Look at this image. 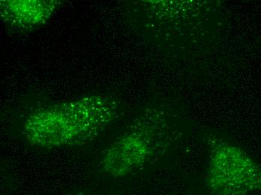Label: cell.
I'll use <instances>...</instances> for the list:
<instances>
[{
  "label": "cell",
  "instance_id": "5",
  "mask_svg": "<svg viewBox=\"0 0 261 195\" xmlns=\"http://www.w3.org/2000/svg\"><path fill=\"white\" fill-rule=\"evenodd\" d=\"M71 195H84L82 194H71Z\"/></svg>",
  "mask_w": 261,
  "mask_h": 195
},
{
  "label": "cell",
  "instance_id": "2",
  "mask_svg": "<svg viewBox=\"0 0 261 195\" xmlns=\"http://www.w3.org/2000/svg\"><path fill=\"white\" fill-rule=\"evenodd\" d=\"M205 185L210 195H250L261 191V164L226 142L212 147Z\"/></svg>",
  "mask_w": 261,
  "mask_h": 195
},
{
  "label": "cell",
  "instance_id": "3",
  "mask_svg": "<svg viewBox=\"0 0 261 195\" xmlns=\"http://www.w3.org/2000/svg\"><path fill=\"white\" fill-rule=\"evenodd\" d=\"M154 132L149 127H137L125 133L103 153L101 171L108 177H126L144 166L155 151Z\"/></svg>",
  "mask_w": 261,
  "mask_h": 195
},
{
  "label": "cell",
  "instance_id": "4",
  "mask_svg": "<svg viewBox=\"0 0 261 195\" xmlns=\"http://www.w3.org/2000/svg\"><path fill=\"white\" fill-rule=\"evenodd\" d=\"M59 5L53 0H4L0 2L1 17L9 27L33 30L46 23Z\"/></svg>",
  "mask_w": 261,
  "mask_h": 195
},
{
  "label": "cell",
  "instance_id": "1",
  "mask_svg": "<svg viewBox=\"0 0 261 195\" xmlns=\"http://www.w3.org/2000/svg\"><path fill=\"white\" fill-rule=\"evenodd\" d=\"M117 110L114 101L101 96L60 103L29 115L22 134L38 148L82 145L98 137L117 117Z\"/></svg>",
  "mask_w": 261,
  "mask_h": 195
}]
</instances>
